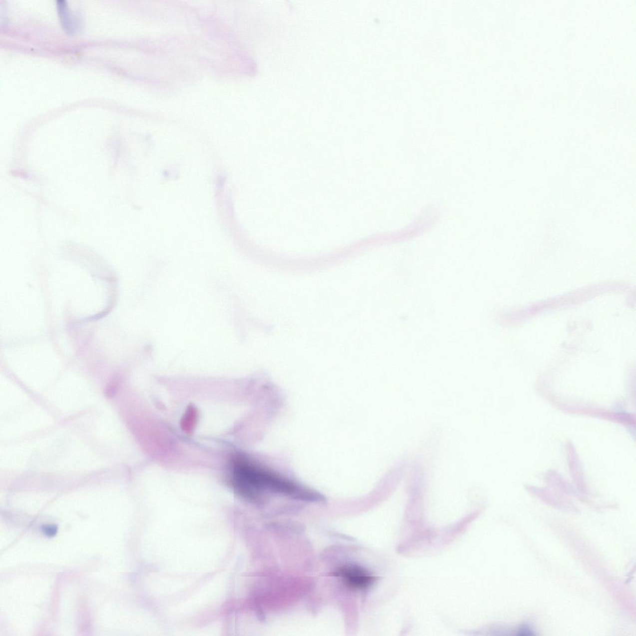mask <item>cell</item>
<instances>
[{"instance_id": "cell-1", "label": "cell", "mask_w": 636, "mask_h": 636, "mask_svg": "<svg viewBox=\"0 0 636 636\" xmlns=\"http://www.w3.org/2000/svg\"><path fill=\"white\" fill-rule=\"evenodd\" d=\"M232 487L247 499L259 502L263 493L284 495L306 502H323L324 498L292 480L256 464L242 456L232 460Z\"/></svg>"}, {"instance_id": "cell-5", "label": "cell", "mask_w": 636, "mask_h": 636, "mask_svg": "<svg viewBox=\"0 0 636 636\" xmlns=\"http://www.w3.org/2000/svg\"><path fill=\"white\" fill-rule=\"evenodd\" d=\"M42 533L48 537H53L57 533V526L53 525H43L41 527Z\"/></svg>"}, {"instance_id": "cell-6", "label": "cell", "mask_w": 636, "mask_h": 636, "mask_svg": "<svg viewBox=\"0 0 636 636\" xmlns=\"http://www.w3.org/2000/svg\"><path fill=\"white\" fill-rule=\"evenodd\" d=\"M518 635L519 636H533L534 632L532 629L529 627L528 625H523L521 626L518 630Z\"/></svg>"}, {"instance_id": "cell-4", "label": "cell", "mask_w": 636, "mask_h": 636, "mask_svg": "<svg viewBox=\"0 0 636 636\" xmlns=\"http://www.w3.org/2000/svg\"><path fill=\"white\" fill-rule=\"evenodd\" d=\"M196 415V411L193 410L192 408H191L190 410L188 411L183 422V426L185 427L184 428L185 431H190L192 429V426L195 422Z\"/></svg>"}, {"instance_id": "cell-3", "label": "cell", "mask_w": 636, "mask_h": 636, "mask_svg": "<svg viewBox=\"0 0 636 636\" xmlns=\"http://www.w3.org/2000/svg\"><path fill=\"white\" fill-rule=\"evenodd\" d=\"M57 9L58 14L62 22V26L69 33H75L80 28V19L75 15L71 13L68 9L66 1H57Z\"/></svg>"}, {"instance_id": "cell-2", "label": "cell", "mask_w": 636, "mask_h": 636, "mask_svg": "<svg viewBox=\"0 0 636 636\" xmlns=\"http://www.w3.org/2000/svg\"><path fill=\"white\" fill-rule=\"evenodd\" d=\"M335 576L342 580L347 587L364 590L374 584L375 578L364 568L357 565H347L339 568Z\"/></svg>"}]
</instances>
